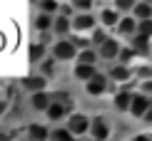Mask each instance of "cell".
Returning a JSON list of instances; mask_svg holds the SVG:
<instances>
[{"label": "cell", "instance_id": "1", "mask_svg": "<svg viewBox=\"0 0 152 141\" xmlns=\"http://www.w3.org/2000/svg\"><path fill=\"white\" fill-rule=\"evenodd\" d=\"M75 57H77V47H75L67 37H60V40L53 45V60L67 62V60H75Z\"/></svg>", "mask_w": 152, "mask_h": 141}, {"label": "cell", "instance_id": "2", "mask_svg": "<svg viewBox=\"0 0 152 141\" xmlns=\"http://www.w3.org/2000/svg\"><path fill=\"white\" fill-rule=\"evenodd\" d=\"M90 124H92V119L87 117V114H70V117H67V131H70L72 136H85V134H90Z\"/></svg>", "mask_w": 152, "mask_h": 141}, {"label": "cell", "instance_id": "3", "mask_svg": "<svg viewBox=\"0 0 152 141\" xmlns=\"http://www.w3.org/2000/svg\"><path fill=\"white\" fill-rule=\"evenodd\" d=\"M120 12L112 8V3H105V5H100V12H97V22H100V27H105V30H115L117 27V22H120Z\"/></svg>", "mask_w": 152, "mask_h": 141}, {"label": "cell", "instance_id": "4", "mask_svg": "<svg viewBox=\"0 0 152 141\" xmlns=\"http://www.w3.org/2000/svg\"><path fill=\"white\" fill-rule=\"evenodd\" d=\"M90 136H92V141H110V136H112L110 121L105 117H95L90 124Z\"/></svg>", "mask_w": 152, "mask_h": 141}, {"label": "cell", "instance_id": "5", "mask_svg": "<svg viewBox=\"0 0 152 141\" xmlns=\"http://www.w3.org/2000/svg\"><path fill=\"white\" fill-rule=\"evenodd\" d=\"M150 106H152V99L150 97H145V94H140V92H135L132 94V104H130V117L132 119H140L142 121V117L150 112Z\"/></svg>", "mask_w": 152, "mask_h": 141}, {"label": "cell", "instance_id": "6", "mask_svg": "<svg viewBox=\"0 0 152 141\" xmlns=\"http://www.w3.org/2000/svg\"><path fill=\"white\" fill-rule=\"evenodd\" d=\"M120 50H122V45H120L117 37H107V42L97 47V55H100V60H105V62H115L120 57Z\"/></svg>", "mask_w": 152, "mask_h": 141}, {"label": "cell", "instance_id": "7", "mask_svg": "<svg viewBox=\"0 0 152 141\" xmlns=\"http://www.w3.org/2000/svg\"><path fill=\"white\" fill-rule=\"evenodd\" d=\"M107 87H110V79H107V74H102V72H97L90 82H85V92L90 94V97H102L107 92Z\"/></svg>", "mask_w": 152, "mask_h": 141}, {"label": "cell", "instance_id": "8", "mask_svg": "<svg viewBox=\"0 0 152 141\" xmlns=\"http://www.w3.org/2000/svg\"><path fill=\"white\" fill-rule=\"evenodd\" d=\"M132 67H127V65H120V62H115L110 69H107V79L110 82H115V84H127V82L132 79Z\"/></svg>", "mask_w": 152, "mask_h": 141}, {"label": "cell", "instance_id": "9", "mask_svg": "<svg viewBox=\"0 0 152 141\" xmlns=\"http://www.w3.org/2000/svg\"><path fill=\"white\" fill-rule=\"evenodd\" d=\"M95 27H97V15H92V12L72 15V30H77V32H92Z\"/></svg>", "mask_w": 152, "mask_h": 141}, {"label": "cell", "instance_id": "10", "mask_svg": "<svg viewBox=\"0 0 152 141\" xmlns=\"http://www.w3.org/2000/svg\"><path fill=\"white\" fill-rule=\"evenodd\" d=\"M115 32H117V37H127V40H132V37L137 35V20L132 15H122L120 22H117V27H115Z\"/></svg>", "mask_w": 152, "mask_h": 141}, {"label": "cell", "instance_id": "11", "mask_svg": "<svg viewBox=\"0 0 152 141\" xmlns=\"http://www.w3.org/2000/svg\"><path fill=\"white\" fill-rule=\"evenodd\" d=\"M132 94H135V92H130V89H117V92L112 94V106H115L117 112L127 114L130 112V104H132Z\"/></svg>", "mask_w": 152, "mask_h": 141}, {"label": "cell", "instance_id": "12", "mask_svg": "<svg viewBox=\"0 0 152 141\" xmlns=\"http://www.w3.org/2000/svg\"><path fill=\"white\" fill-rule=\"evenodd\" d=\"M45 77L42 74H28V77H23V87L28 89L30 94H37V92H45Z\"/></svg>", "mask_w": 152, "mask_h": 141}, {"label": "cell", "instance_id": "13", "mask_svg": "<svg viewBox=\"0 0 152 141\" xmlns=\"http://www.w3.org/2000/svg\"><path fill=\"white\" fill-rule=\"evenodd\" d=\"M130 15L135 17L137 22H142V20H152V3H150V0H137Z\"/></svg>", "mask_w": 152, "mask_h": 141}, {"label": "cell", "instance_id": "14", "mask_svg": "<svg viewBox=\"0 0 152 141\" xmlns=\"http://www.w3.org/2000/svg\"><path fill=\"white\" fill-rule=\"evenodd\" d=\"M130 47L135 50L137 57H152L150 55V40H145V37H140V35H135L130 40Z\"/></svg>", "mask_w": 152, "mask_h": 141}, {"label": "cell", "instance_id": "15", "mask_svg": "<svg viewBox=\"0 0 152 141\" xmlns=\"http://www.w3.org/2000/svg\"><path fill=\"white\" fill-rule=\"evenodd\" d=\"M28 139L30 141H50V131L42 124H30L28 126Z\"/></svg>", "mask_w": 152, "mask_h": 141}, {"label": "cell", "instance_id": "16", "mask_svg": "<svg viewBox=\"0 0 152 141\" xmlns=\"http://www.w3.org/2000/svg\"><path fill=\"white\" fill-rule=\"evenodd\" d=\"M53 104V99H50V94L48 92H37L30 97V106L37 109V112H48V106Z\"/></svg>", "mask_w": 152, "mask_h": 141}, {"label": "cell", "instance_id": "17", "mask_svg": "<svg viewBox=\"0 0 152 141\" xmlns=\"http://www.w3.org/2000/svg\"><path fill=\"white\" fill-rule=\"evenodd\" d=\"M72 74H75V79H80V82H90L92 77L97 74V67H90V65H75Z\"/></svg>", "mask_w": 152, "mask_h": 141}, {"label": "cell", "instance_id": "18", "mask_svg": "<svg viewBox=\"0 0 152 141\" xmlns=\"http://www.w3.org/2000/svg\"><path fill=\"white\" fill-rule=\"evenodd\" d=\"M97 60H100V55H97V50H92V47L80 50V52H77V65H90V67H95V65H97Z\"/></svg>", "mask_w": 152, "mask_h": 141}, {"label": "cell", "instance_id": "19", "mask_svg": "<svg viewBox=\"0 0 152 141\" xmlns=\"http://www.w3.org/2000/svg\"><path fill=\"white\" fill-rule=\"evenodd\" d=\"M55 35H67L72 30V17H65V15H55V25H53Z\"/></svg>", "mask_w": 152, "mask_h": 141}, {"label": "cell", "instance_id": "20", "mask_svg": "<svg viewBox=\"0 0 152 141\" xmlns=\"http://www.w3.org/2000/svg\"><path fill=\"white\" fill-rule=\"evenodd\" d=\"M45 114H48V119H50V121H60V119L67 114V106H65V104H60V101H53V104L48 106V112H45Z\"/></svg>", "mask_w": 152, "mask_h": 141}, {"label": "cell", "instance_id": "21", "mask_svg": "<svg viewBox=\"0 0 152 141\" xmlns=\"http://www.w3.org/2000/svg\"><path fill=\"white\" fill-rule=\"evenodd\" d=\"M55 25V17L53 15H45V12H40V15L35 17V30H40V32H48V30H53Z\"/></svg>", "mask_w": 152, "mask_h": 141}, {"label": "cell", "instance_id": "22", "mask_svg": "<svg viewBox=\"0 0 152 141\" xmlns=\"http://www.w3.org/2000/svg\"><path fill=\"white\" fill-rule=\"evenodd\" d=\"M50 141H75V136L67 131V126H58L50 131Z\"/></svg>", "mask_w": 152, "mask_h": 141}, {"label": "cell", "instance_id": "23", "mask_svg": "<svg viewBox=\"0 0 152 141\" xmlns=\"http://www.w3.org/2000/svg\"><path fill=\"white\" fill-rule=\"evenodd\" d=\"M107 30L105 27H95L92 32H90V45H95V47H100V45H105L107 42Z\"/></svg>", "mask_w": 152, "mask_h": 141}, {"label": "cell", "instance_id": "24", "mask_svg": "<svg viewBox=\"0 0 152 141\" xmlns=\"http://www.w3.org/2000/svg\"><path fill=\"white\" fill-rule=\"evenodd\" d=\"M135 57H137V55H135V50H132L130 45H122V50H120V57H117V62H120V65H127V67H130V62L135 60Z\"/></svg>", "mask_w": 152, "mask_h": 141}, {"label": "cell", "instance_id": "25", "mask_svg": "<svg viewBox=\"0 0 152 141\" xmlns=\"http://www.w3.org/2000/svg\"><path fill=\"white\" fill-rule=\"evenodd\" d=\"M45 52H48V47L42 42H33V45H30V60H33V62H42V55H45Z\"/></svg>", "mask_w": 152, "mask_h": 141}, {"label": "cell", "instance_id": "26", "mask_svg": "<svg viewBox=\"0 0 152 141\" xmlns=\"http://www.w3.org/2000/svg\"><path fill=\"white\" fill-rule=\"evenodd\" d=\"M137 35L145 37V40H152V20H142V22H137Z\"/></svg>", "mask_w": 152, "mask_h": 141}, {"label": "cell", "instance_id": "27", "mask_svg": "<svg viewBox=\"0 0 152 141\" xmlns=\"http://www.w3.org/2000/svg\"><path fill=\"white\" fill-rule=\"evenodd\" d=\"M112 8H115L120 15H130L132 8H135V3H132V0H117V3H112Z\"/></svg>", "mask_w": 152, "mask_h": 141}, {"label": "cell", "instance_id": "28", "mask_svg": "<svg viewBox=\"0 0 152 141\" xmlns=\"http://www.w3.org/2000/svg\"><path fill=\"white\" fill-rule=\"evenodd\" d=\"M70 5H72V10H77V15L92 10V3H90V0H75V3H70Z\"/></svg>", "mask_w": 152, "mask_h": 141}, {"label": "cell", "instance_id": "29", "mask_svg": "<svg viewBox=\"0 0 152 141\" xmlns=\"http://www.w3.org/2000/svg\"><path fill=\"white\" fill-rule=\"evenodd\" d=\"M137 92L152 99V77H147V79H140V87H137Z\"/></svg>", "mask_w": 152, "mask_h": 141}, {"label": "cell", "instance_id": "30", "mask_svg": "<svg viewBox=\"0 0 152 141\" xmlns=\"http://www.w3.org/2000/svg\"><path fill=\"white\" fill-rule=\"evenodd\" d=\"M53 69H55V60H42L40 62V72H42V77H50V74H53Z\"/></svg>", "mask_w": 152, "mask_h": 141}, {"label": "cell", "instance_id": "31", "mask_svg": "<svg viewBox=\"0 0 152 141\" xmlns=\"http://www.w3.org/2000/svg\"><path fill=\"white\" fill-rule=\"evenodd\" d=\"M40 8H42L45 15H50V12H58V10H60V3H42Z\"/></svg>", "mask_w": 152, "mask_h": 141}, {"label": "cell", "instance_id": "32", "mask_svg": "<svg viewBox=\"0 0 152 141\" xmlns=\"http://www.w3.org/2000/svg\"><path fill=\"white\" fill-rule=\"evenodd\" d=\"M130 141H152V136L150 134H132Z\"/></svg>", "mask_w": 152, "mask_h": 141}, {"label": "cell", "instance_id": "33", "mask_svg": "<svg viewBox=\"0 0 152 141\" xmlns=\"http://www.w3.org/2000/svg\"><path fill=\"white\" fill-rule=\"evenodd\" d=\"M142 121H145V124H147V126H152V106H150V112H147V114H145V117H142Z\"/></svg>", "mask_w": 152, "mask_h": 141}, {"label": "cell", "instance_id": "34", "mask_svg": "<svg viewBox=\"0 0 152 141\" xmlns=\"http://www.w3.org/2000/svg\"><path fill=\"white\" fill-rule=\"evenodd\" d=\"M150 55H152V40H150Z\"/></svg>", "mask_w": 152, "mask_h": 141}, {"label": "cell", "instance_id": "35", "mask_svg": "<svg viewBox=\"0 0 152 141\" xmlns=\"http://www.w3.org/2000/svg\"><path fill=\"white\" fill-rule=\"evenodd\" d=\"M0 141H5V136H3V134H0Z\"/></svg>", "mask_w": 152, "mask_h": 141}]
</instances>
